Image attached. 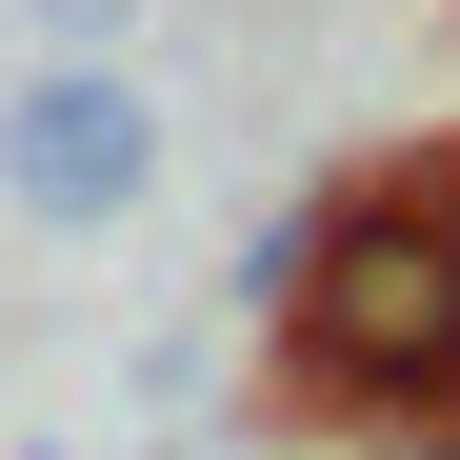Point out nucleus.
Instances as JSON below:
<instances>
[{
	"mask_svg": "<svg viewBox=\"0 0 460 460\" xmlns=\"http://www.w3.org/2000/svg\"><path fill=\"white\" fill-rule=\"evenodd\" d=\"M0 200L60 220V241L140 220V200H161V101H140L120 60H40V81L0 101Z\"/></svg>",
	"mask_w": 460,
	"mask_h": 460,
	"instance_id": "nucleus-2",
	"label": "nucleus"
},
{
	"mask_svg": "<svg viewBox=\"0 0 460 460\" xmlns=\"http://www.w3.org/2000/svg\"><path fill=\"white\" fill-rule=\"evenodd\" d=\"M280 341H300V401L321 420H380V440L460 420V161L360 181L321 220V280L280 300Z\"/></svg>",
	"mask_w": 460,
	"mask_h": 460,
	"instance_id": "nucleus-1",
	"label": "nucleus"
},
{
	"mask_svg": "<svg viewBox=\"0 0 460 460\" xmlns=\"http://www.w3.org/2000/svg\"><path fill=\"white\" fill-rule=\"evenodd\" d=\"M401 460H460V420H420V440H401Z\"/></svg>",
	"mask_w": 460,
	"mask_h": 460,
	"instance_id": "nucleus-4",
	"label": "nucleus"
},
{
	"mask_svg": "<svg viewBox=\"0 0 460 460\" xmlns=\"http://www.w3.org/2000/svg\"><path fill=\"white\" fill-rule=\"evenodd\" d=\"M40 21V60H120V0H21Z\"/></svg>",
	"mask_w": 460,
	"mask_h": 460,
	"instance_id": "nucleus-3",
	"label": "nucleus"
}]
</instances>
